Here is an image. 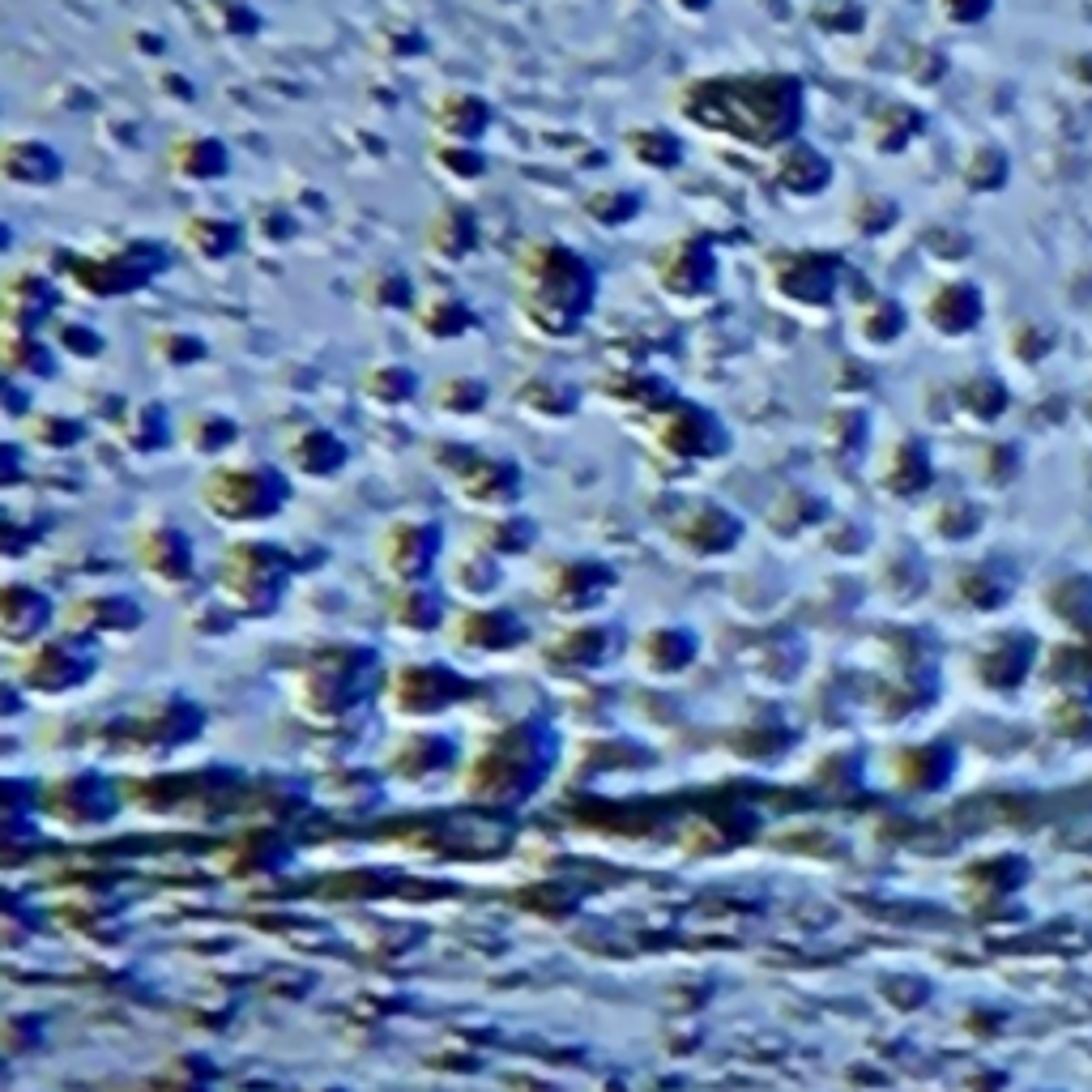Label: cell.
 Here are the masks:
<instances>
[{"label": "cell", "mask_w": 1092, "mask_h": 1092, "mask_svg": "<svg viewBox=\"0 0 1092 1092\" xmlns=\"http://www.w3.org/2000/svg\"><path fill=\"white\" fill-rule=\"evenodd\" d=\"M678 124L747 154H773L802 137L806 86L789 68H721L691 73L670 90Z\"/></svg>", "instance_id": "cell-1"}, {"label": "cell", "mask_w": 1092, "mask_h": 1092, "mask_svg": "<svg viewBox=\"0 0 1092 1092\" xmlns=\"http://www.w3.org/2000/svg\"><path fill=\"white\" fill-rule=\"evenodd\" d=\"M513 307L525 333L568 342L598 307V269L563 239H530L513 261Z\"/></svg>", "instance_id": "cell-2"}, {"label": "cell", "mask_w": 1092, "mask_h": 1092, "mask_svg": "<svg viewBox=\"0 0 1092 1092\" xmlns=\"http://www.w3.org/2000/svg\"><path fill=\"white\" fill-rule=\"evenodd\" d=\"M172 265V248L154 235H133L103 252H61L56 278L61 287L77 291L81 300H124L154 287L163 269Z\"/></svg>", "instance_id": "cell-3"}, {"label": "cell", "mask_w": 1092, "mask_h": 1092, "mask_svg": "<svg viewBox=\"0 0 1092 1092\" xmlns=\"http://www.w3.org/2000/svg\"><path fill=\"white\" fill-rule=\"evenodd\" d=\"M649 282L674 307H700L708 300H717L721 291L717 244L708 235H691V231L662 239L654 257H649Z\"/></svg>", "instance_id": "cell-4"}, {"label": "cell", "mask_w": 1092, "mask_h": 1092, "mask_svg": "<svg viewBox=\"0 0 1092 1092\" xmlns=\"http://www.w3.org/2000/svg\"><path fill=\"white\" fill-rule=\"evenodd\" d=\"M845 261L828 248H777L764 261V291L789 311H828L841 291Z\"/></svg>", "instance_id": "cell-5"}, {"label": "cell", "mask_w": 1092, "mask_h": 1092, "mask_svg": "<svg viewBox=\"0 0 1092 1092\" xmlns=\"http://www.w3.org/2000/svg\"><path fill=\"white\" fill-rule=\"evenodd\" d=\"M201 500L218 521H261L287 500V482L269 465H222L205 478Z\"/></svg>", "instance_id": "cell-6"}, {"label": "cell", "mask_w": 1092, "mask_h": 1092, "mask_svg": "<svg viewBox=\"0 0 1092 1092\" xmlns=\"http://www.w3.org/2000/svg\"><path fill=\"white\" fill-rule=\"evenodd\" d=\"M649 431H654L658 448L670 452V457H721L730 448V431L713 410L700 402H687V397H674L666 410H658L649 419Z\"/></svg>", "instance_id": "cell-7"}, {"label": "cell", "mask_w": 1092, "mask_h": 1092, "mask_svg": "<svg viewBox=\"0 0 1092 1092\" xmlns=\"http://www.w3.org/2000/svg\"><path fill=\"white\" fill-rule=\"evenodd\" d=\"M61 307V278L39 269H13L0 287V324L18 333H39Z\"/></svg>", "instance_id": "cell-8"}, {"label": "cell", "mask_w": 1092, "mask_h": 1092, "mask_svg": "<svg viewBox=\"0 0 1092 1092\" xmlns=\"http://www.w3.org/2000/svg\"><path fill=\"white\" fill-rule=\"evenodd\" d=\"M491 120H495V111L487 103V94L465 90V86L435 94L427 107L431 141H452V146H478V141L491 133Z\"/></svg>", "instance_id": "cell-9"}, {"label": "cell", "mask_w": 1092, "mask_h": 1092, "mask_svg": "<svg viewBox=\"0 0 1092 1092\" xmlns=\"http://www.w3.org/2000/svg\"><path fill=\"white\" fill-rule=\"evenodd\" d=\"M167 176L176 183H188V188H205V183H218L231 172V150L226 141L214 133H180L163 154Z\"/></svg>", "instance_id": "cell-10"}, {"label": "cell", "mask_w": 1092, "mask_h": 1092, "mask_svg": "<svg viewBox=\"0 0 1092 1092\" xmlns=\"http://www.w3.org/2000/svg\"><path fill=\"white\" fill-rule=\"evenodd\" d=\"M482 244V231H478V214L470 205H435L427 222H423V252L435 261V265H461L470 261Z\"/></svg>", "instance_id": "cell-11"}, {"label": "cell", "mask_w": 1092, "mask_h": 1092, "mask_svg": "<svg viewBox=\"0 0 1092 1092\" xmlns=\"http://www.w3.org/2000/svg\"><path fill=\"white\" fill-rule=\"evenodd\" d=\"M176 248H183L192 261L201 265H226L244 252V222L226 218V214H209V209H196V214H183L176 226Z\"/></svg>", "instance_id": "cell-12"}, {"label": "cell", "mask_w": 1092, "mask_h": 1092, "mask_svg": "<svg viewBox=\"0 0 1092 1092\" xmlns=\"http://www.w3.org/2000/svg\"><path fill=\"white\" fill-rule=\"evenodd\" d=\"M773 188L789 201H811L832 188V159L802 137L789 141L786 150L773 154Z\"/></svg>", "instance_id": "cell-13"}, {"label": "cell", "mask_w": 1092, "mask_h": 1092, "mask_svg": "<svg viewBox=\"0 0 1092 1092\" xmlns=\"http://www.w3.org/2000/svg\"><path fill=\"white\" fill-rule=\"evenodd\" d=\"M0 176L13 188H52L64 180V154L44 137H5Z\"/></svg>", "instance_id": "cell-14"}, {"label": "cell", "mask_w": 1092, "mask_h": 1092, "mask_svg": "<svg viewBox=\"0 0 1092 1092\" xmlns=\"http://www.w3.org/2000/svg\"><path fill=\"white\" fill-rule=\"evenodd\" d=\"M415 329L427 337V342H457V337L478 329V311L452 291H427L419 295L415 311H410Z\"/></svg>", "instance_id": "cell-15"}, {"label": "cell", "mask_w": 1092, "mask_h": 1092, "mask_svg": "<svg viewBox=\"0 0 1092 1092\" xmlns=\"http://www.w3.org/2000/svg\"><path fill=\"white\" fill-rule=\"evenodd\" d=\"M598 393H602L611 406L636 410V415H649V419H654L658 410H666V406H670L674 397H678L658 372H645V367H628V372H606V376L598 380Z\"/></svg>", "instance_id": "cell-16"}, {"label": "cell", "mask_w": 1092, "mask_h": 1092, "mask_svg": "<svg viewBox=\"0 0 1092 1092\" xmlns=\"http://www.w3.org/2000/svg\"><path fill=\"white\" fill-rule=\"evenodd\" d=\"M0 363H5L9 380H52L61 372V350L39 333L0 329Z\"/></svg>", "instance_id": "cell-17"}, {"label": "cell", "mask_w": 1092, "mask_h": 1092, "mask_svg": "<svg viewBox=\"0 0 1092 1092\" xmlns=\"http://www.w3.org/2000/svg\"><path fill=\"white\" fill-rule=\"evenodd\" d=\"M623 154L636 163V167H649V172H674L678 163H683V137H678L674 129H666V124H632L628 133H623Z\"/></svg>", "instance_id": "cell-18"}, {"label": "cell", "mask_w": 1092, "mask_h": 1092, "mask_svg": "<svg viewBox=\"0 0 1092 1092\" xmlns=\"http://www.w3.org/2000/svg\"><path fill=\"white\" fill-rule=\"evenodd\" d=\"M419 389H423L419 372L397 359L363 367V376H359V393H363V402H372V406H406L419 397Z\"/></svg>", "instance_id": "cell-19"}, {"label": "cell", "mask_w": 1092, "mask_h": 1092, "mask_svg": "<svg viewBox=\"0 0 1092 1092\" xmlns=\"http://www.w3.org/2000/svg\"><path fill=\"white\" fill-rule=\"evenodd\" d=\"M926 320L939 333H969L973 324L982 320V295H977L969 282H947V287L930 295Z\"/></svg>", "instance_id": "cell-20"}, {"label": "cell", "mask_w": 1092, "mask_h": 1092, "mask_svg": "<svg viewBox=\"0 0 1092 1092\" xmlns=\"http://www.w3.org/2000/svg\"><path fill=\"white\" fill-rule=\"evenodd\" d=\"M287 457L307 474H329L346 461V444L324 427H300L287 444Z\"/></svg>", "instance_id": "cell-21"}, {"label": "cell", "mask_w": 1092, "mask_h": 1092, "mask_svg": "<svg viewBox=\"0 0 1092 1092\" xmlns=\"http://www.w3.org/2000/svg\"><path fill=\"white\" fill-rule=\"evenodd\" d=\"M435 555V530L431 525H393L385 538V559L397 572H423Z\"/></svg>", "instance_id": "cell-22"}, {"label": "cell", "mask_w": 1092, "mask_h": 1092, "mask_svg": "<svg viewBox=\"0 0 1092 1092\" xmlns=\"http://www.w3.org/2000/svg\"><path fill=\"white\" fill-rule=\"evenodd\" d=\"M641 192H632V188H593L585 201H580V214H585L593 226H602V231H619V226H628L641 218Z\"/></svg>", "instance_id": "cell-23"}, {"label": "cell", "mask_w": 1092, "mask_h": 1092, "mask_svg": "<svg viewBox=\"0 0 1092 1092\" xmlns=\"http://www.w3.org/2000/svg\"><path fill=\"white\" fill-rule=\"evenodd\" d=\"M517 402L525 406V415L538 419H568L576 410V389L563 385L555 376H530L517 393Z\"/></svg>", "instance_id": "cell-24"}, {"label": "cell", "mask_w": 1092, "mask_h": 1092, "mask_svg": "<svg viewBox=\"0 0 1092 1092\" xmlns=\"http://www.w3.org/2000/svg\"><path fill=\"white\" fill-rule=\"evenodd\" d=\"M359 300L372 311H415L419 295L402 269H372L359 287Z\"/></svg>", "instance_id": "cell-25"}, {"label": "cell", "mask_w": 1092, "mask_h": 1092, "mask_svg": "<svg viewBox=\"0 0 1092 1092\" xmlns=\"http://www.w3.org/2000/svg\"><path fill=\"white\" fill-rule=\"evenodd\" d=\"M427 163L435 167L439 180L461 183V188H465V183H478L482 176H487V154H482L478 146H452V141H431Z\"/></svg>", "instance_id": "cell-26"}, {"label": "cell", "mask_w": 1092, "mask_h": 1092, "mask_svg": "<svg viewBox=\"0 0 1092 1092\" xmlns=\"http://www.w3.org/2000/svg\"><path fill=\"white\" fill-rule=\"evenodd\" d=\"M435 410L439 415H457V419H470V415H482V406L491 402V389H487V380H478V376H444L435 385Z\"/></svg>", "instance_id": "cell-27"}, {"label": "cell", "mask_w": 1092, "mask_h": 1092, "mask_svg": "<svg viewBox=\"0 0 1092 1092\" xmlns=\"http://www.w3.org/2000/svg\"><path fill=\"white\" fill-rule=\"evenodd\" d=\"M854 333L867 346H892L905 333V307L897 300H867L854 316Z\"/></svg>", "instance_id": "cell-28"}, {"label": "cell", "mask_w": 1092, "mask_h": 1092, "mask_svg": "<svg viewBox=\"0 0 1092 1092\" xmlns=\"http://www.w3.org/2000/svg\"><path fill=\"white\" fill-rule=\"evenodd\" d=\"M917 129H921V116H917V111H910V107H901V103L879 107L875 120H871V137H875L879 150H901V146H910Z\"/></svg>", "instance_id": "cell-29"}, {"label": "cell", "mask_w": 1092, "mask_h": 1092, "mask_svg": "<svg viewBox=\"0 0 1092 1092\" xmlns=\"http://www.w3.org/2000/svg\"><path fill=\"white\" fill-rule=\"evenodd\" d=\"M150 354L163 367H192V363L205 359L209 346L196 333H188V329H159V333L150 337Z\"/></svg>", "instance_id": "cell-30"}, {"label": "cell", "mask_w": 1092, "mask_h": 1092, "mask_svg": "<svg viewBox=\"0 0 1092 1092\" xmlns=\"http://www.w3.org/2000/svg\"><path fill=\"white\" fill-rule=\"evenodd\" d=\"M52 337H56L52 346L61 350L64 359H77V363H94V359H103V350H107V337L81 320H61Z\"/></svg>", "instance_id": "cell-31"}, {"label": "cell", "mask_w": 1092, "mask_h": 1092, "mask_svg": "<svg viewBox=\"0 0 1092 1092\" xmlns=\"http://www.w3.org/2000/svg\"><path fill=\"white\" fill-rule=\"evenodd\" d=\"M897 201L892 196H862V201L849 209V222L858 226L862 235H879V231H888L892 222H897Z\"/></svg>", "instance_id": "cell-32"}, {"label": "cell", "mask_w": 1092, "mask_h": 1092, "mask_svg": "<svg viewBox=\"0 0 1092 1092\" xmlns=\"http://www.w3.org/2000/svg\"><path fill=\"white\" fill-rule=\"evenodd\" d=\"M964 402H969L977 415L995 419L1003 410V385L999 380H990V376H973V385H964Z\"/></svg>", "instance_id": "cell-33"}, {"label": "cell", "mask_w": 1092, "mask_h": 1092, "mask_svg": "<svg viewBox=\"0 0 1092 1092\" xmlns=\"http://www.w3.org/2000/svg\"><path fill=\"white\" fill-rule=\"evenodd\" d=\"M1007 180V159L999 150H982L977 159L969 163V183L973 188H999Z\"/></svg>", "instance_id": "cell-34"}, {"label": "cell", "mask_w": 1092, "mask_h": 1092, "mask_svg": "<svg viewBox=\"0 0 1092 1092\" xmlns=\"http://www.w3.org/2000/svg\"><path fill=\"white\" fill-rule=\"evenodd\" d=\"M939 9L952 22H982L990 13V0H939Z\"/></svg>", "instance_id": "cell-35"}, {"label": "cell", "mask_w": 1092, "mask_h": 1092, "mask_svg": "<svg viewBox=\"0 0 1092 1092\" xmlns=\"http://www.w3.org/2000/svg\"><path fill=\"white\" fill-rule=\"evenodd\" d=\"M670 5H674L678 13H683V18H704V13L713 9L717 0H670Z\"/></svg>", "instance_id": "cell-36"}]
</instances>
